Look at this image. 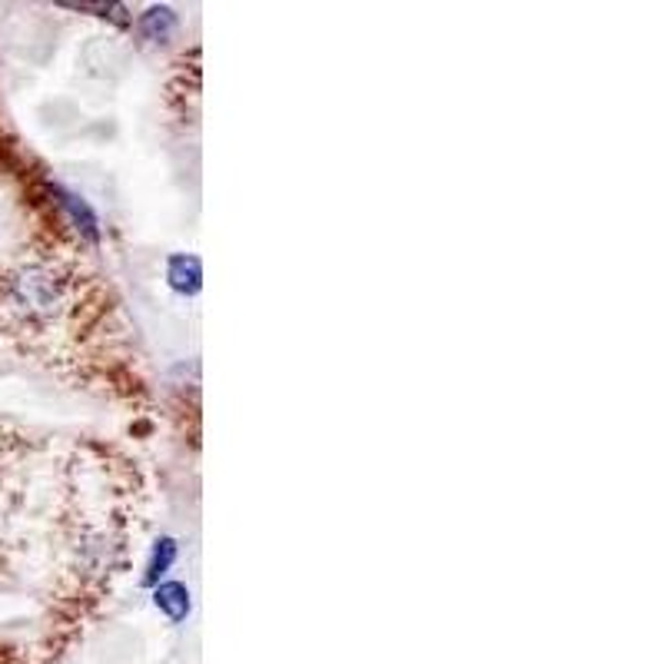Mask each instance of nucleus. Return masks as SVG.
<instances>
[{
  "label": "nucleus",
  "mask_w": 664,
  "mask_h": 664,
  "mask_svg": "<svg viewBox=\"0 0 664 664\" xmlns=\"http://www.w3.org/2000/svg\"><path fill=\"white\" fill-rule=\"evenodd\" d=\"M154 598H157V608L167 611L173 621H183V618L190 615V592H187L180 582H167V585H160Z\"/></svg>",
  "instance_id": "obj_3"
},
{
  "label": "nucleus",
  "mask_w": 664,
  "mask_h": 664,
  "mask_svg": "<svg viewBox=\"0 0 664 664\" xmlns=\"http://www.w3.org/2000/svg\"><path fill=\"white\" fill-rule=\"evenodd\" d=\"M173 559H177V545H173L170 539H164V542L157 545V552H154V562H150V575H147V582L160 578V575L173 565Z\"/></svg>",
  "instance_id": "obj_5"
},
{
  "label": "nucleus",
  "mask_w": 664,
  "mask_h": 664,
  "mask_svg": "<svg viewBox=\"0 0 664 664\" xmlns=\"http://www.w3.org/2000/svg\"><path fill=\"white\" fill-rule=\"evenodd\" d=\"M167 277H170V286L177 293H190L193 296L200 290V280H203V266H200L196 256H173Z\"/></svg>",
  "instance_id": "obj_2"
},
{
  "label": "nucleus",
  "mask_w": 664,
  "mask_h": 664,
  "mask_svg": "<svg viewBox=\"0 0 664 664\" xmlns=\"http://www.w3.org/2000/svg\"><path fill=\"white\" fill-rule=\"evenodd\" d=\"M140 27H144V34H147L150 41H167V37L173 34V27H177V18H173V11H167V8H154V11L144 14Z\"/></svg>",
  "instance_id": "obj_4"
},
{
  "label": "nucleus",
  "mask_w": 664,
  "mask_h": 664,
  "mask_svg": "<svg viewBox=\"0 0 664 664\" xmlns=\"http://www.w3.org/2000/svg\"><path fill=\"white\" fill-rule=\"evenodd\" d=\"M8 303L21 319L50 323L70 303V280L54 266H27L8 280Z\"/></svg>",
  "instance_id": "obj_1"
}]
</instances>
